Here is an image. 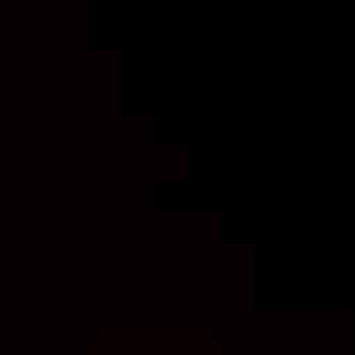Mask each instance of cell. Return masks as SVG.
Masks as SVG:
<instances>
[]
</instances>
